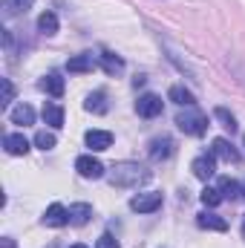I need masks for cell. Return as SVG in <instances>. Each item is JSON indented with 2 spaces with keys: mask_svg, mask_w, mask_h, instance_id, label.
Instances as JSON below:
<instances>
[{
  "mask_svg": "<svg viewBox=\"0 0 245 248\" xmlns=\"http://www.w3.org/2000/svg\"><path fill=\"white\" fill-rule=\"evenodd\" d=\"M107 179H110L113 187H138V185H147L153 179V170H147L138 162H116L110 168Z\"/></svg>",
  "mask_w": 245,
  "mask_h": 248,
  "instance_id": "obj_1",
  "label": "cell"
},
{
  "mask_svg": "<svg viewBox=\"0 0 245 248\" xmlns=\"http://www.w3.org/2000/svg\"><path fill=\"white\" fill-rule=\"evenodd\" d=\"M176 127L182 130L184 136H205V130H208V116H202V113H196L193 107H187V110H182V113L176 116Z\"/></svg>",
  "mask_w": 245,
  "mask_h": 248,
  "instance_id": "obj_2",
  "label": "cell"
},
{
  "mask_svg": "<svg viewBox=\"0 0 245 248\" xmlns=\"http://www.w3.org/2000/svg\"><path fill=\"white\" fill-rule=\"evenodd\" d=\"M162 202H165V196L159 190H144V193H136L130 199V211H136V214H153V211L162 208Z\"/></svg>",
  "mask_w": 245,
  "mask_h": 248,
  "instance_id": "obj_3",
  "label": "cell"
},
{
  "mask_svg": "<svg viewBox=\"0 0 245 248\" xmlns=\"http://www.w3.org/2000/svg\"><path fill=\"white\" fill-rule=\"evenodd\" d=\"M162 110H165V101H162V95H156V93H144V95H138V101H136V113H138L141 119H156V116H162Z\"/></svg>",
  "mask_w": 245,
  "mask_h": 248,
  "instance_id": "obj_4",
  "label": "cell"
},
{
  "mask_svg": "<svg viewBox=\"0 0 245 248\" xmlns=\"http://www.w3.org/2000/svg\"><path fill=\"white\" fill-rule=\"evenodd\" d=\"M173 150H176V144H173L170 136H156V139H150V144H147V156H150L153 162H168V159L173 156Z\"/></svg>",
  "mask_w": 245,
  "mask_h": 248,
  "instance_id": "obj_5",
  "label": "cell"
},
{
  "mask_svg": "<svg viewBox=\"0 0 245 248\" xmlns=\"http://www.w3.org/2000/svg\"><path fill=\"white\" fill-rule=\"evenodd\" d=\"M75 170H78V176H84V179H101V176L107 173L104 165H101L95 156H90V153H84V156L75 159Z\"/></svg>",
  "mask_w": 245,
  "mask_h": 248,
  "instance_id": "obj_6",
  "label": "cell"
},
{
  "mask_svg": "<svg viewBox=\"0 0 245 248\" xmlns=\"http://www.w3.org/2000/svg\"><path fill=\"white\" fill-rule=\"evenodd\" d=\"M190 170H193V176L202 179V182L214 179V173H216V156H214V153H202V156H196L193 165H190Z\"/></svg>",
  "mask_w": 245,
  "mask_h": 248,
  "instance_id": "obj_7",
  "label": "cell"
},
{
  "mask_svg": "<svg viewBox=\"0 0 245 248\" xmlns=\"http://www.w3.org/2000/svg\"><path fill=\"white\" fill-rule=\"evenodd\" d=\"M41 222H44V225H49V228H63V225L69 222V208H63L61 202H52V205L44 211Z\"/></svg>",
  "mask_w": 245,
  "mask_h": 248,
  "instance_id": "obj_8",
  "label": "cell"
},
{
  "mask_svg": "<svg viewBox=\"0 0 245 248\" xmlns=\"http://www.w3.org/2000/svg\"><path fill=\"white\" fill-rule=\"evenodd\" d=\"M84 141H87V147H90V150L101 153V150L113 147V133H110V130H87Z\"/></svg>",
  "mask_w": 245,
  "mask_h": 248,
  "instance_id": "obj_9",
  "label": "cell"
},
{
  "mask_svg": "<svg viewBox=\"0 0 245 248\" xmlns=\"http://www.w3.org/2000/svg\"><path fill=\"white\" fill-rule=\"evenodd\" d=\"M3 150L9 156H26L29 153V139L23 133H9V136H3Z\"/></svg>",
  "mask_w": 245,
  "mask_h": 248,
  "instance_id": "obj_10",
  "label": "cell"
},
{
  "mask_svg": "<svg viewBox=\"0 0 245 248\" xmlns=\"http://www.w3.org/2000/svg\"><path fill=\"white\" fill-rule=\"evenodd\" d=\"M211 153L216 156V159H222V162H240V150L228 141V139H214V144H211Z\"/></svg>",
  "mask_w": 245,
  "mask_h": 248,
  "instance_id": "obj_11",
  "label": "cell"
},
{
  "mask_svg": "<svg viewBox=\"0 0 245 248\" xmlns=\"http://www.w3.org/2000/svg\"><path fill=\"white\" fill-rule=\"evenodd\" d=\"M196 225H199L202 231H228V219H222V217L214 214V211H202V214L196 217Z\"/></svg>",
  "mask_w": 245,
  "mask_h": 248,
  "instance_id": "obj_12",
  "label": "cell"
},
{
  "mask_svg": "<svg viewBox=\"0 0 245 248\" xmlns=\"http://www.w3.org/2000/svg\"><path fill=\"white\" fill-rule=\"evenodd\" d=\"M84 110H87V113H95V116H104V113L110 110L107 93H104V90H95V93H90V95H87V101H84Z\"/></svg>",
  "mask_w": 245,
  "mask_h": 248,
  "instance_id": "obj_13",
  "label": "cell"
},
{
  "mask_svg": "<svg viewBox=\"0 0 245 248\" xmlns=\"http://www.w3.org/2000/svg\"><path fill=\"white\" fill-rule=\"evenodd\" d=\"M9 122L12 124H20V127H29V124H35V110L29 107V104H17V107H12L9 110Z\"/></svg>",
  "mask_w": 245,
  "mask_h": 248,
  "instance_id": "obj_14",
  "label": "cell"
},
{
  "mask_svg": "<svg viewBox=\"0 0 245 248\" xmlns=\"http://www.w3.org/2000/svg\"><path fill=\"white\" fill-rule=\"evenodd\" d=\"M66 69H69V72H75V75H81V72H92V69H95V58H92L90 52L72 55V58L66 61Z\"/></svg>",
  "mask_w": 245,
  "mask_h": 248,
  "instance_id": "obj_15",
  "label": "cell"
},
{
  "mask_svg": "<svg viewBox=\"0 0 245 248\" xmlns=\"http://www.w3.org/2000/svg\"><path fill=\"white\" fill-rule=\"evenodd\" d=\"M90 217H92V205H87V202H75V205H69V225H87L90 222Z\"/></svg>",
  "mask_w": 245,
  "mask_h": 248,
  "instance_id": "obj_16",
  "label": "cell"
},
{
  "mask_svg": "<svg viewBox=\"0 0 245 248\" xmlns=\"http://www.w3.org/2000/svg\"><path fill=\"white\" fill-rule=\"evenodd\" d=\"M98 63H101V69H104L107 75H122L124 72V61L116 52H107V49H104V52L98 55Z\"/></svg>",
  "mask_w": 245,
  "mask_h": 248,
  "instance_id": "obj_17",
  "label": "cell"
},
{
  "mask_svg": "<svg viewBox=\"0 0 245 248\" xmlns=\"http://www.w3.org/2000/svg\"><path fill=\"white\" fill-rule=\"evenodd\" d=\"M58 29H61V23H58V15H55V12H44V15L38 17V32H41V35L52 38V35H58Z\"/></svg>",
  "mask_w": 245,
  "mask_h": 248,
  "instance_id": "obj_18",
  "label": "cell"
},
{
  "mask_svg": "<svg viewBox=\"0 0 245 248\" xmlns=\"http://www.w3.org/2000/svg\"><path fill=\"white\" fill-rule=\"evenodd\" d=\"M35 0H3L0 9H3V17H17V15H26L32 9Z\"/></svg>",
  "mask_w": 245,
  "mask_h": 248,
  "instance_id": "obj_19",
  "label": "cell"
},
{
  "mask_svg": "<svg viewBox=\"0 0 245 248\" xmlns=\"http://www.w3.org/2000/svg\"><path fill=\"white\" fill-rule=\"evenodd\" d=\"M44 122L49 124L52 130H58V127H63V107L61 104H55V101H49V104H44Z\"/></svg>",
  "mask_w": 245,
  "mask_h": 248,
  "instance_id": "obj_20",
  "label": "cell"
},
{
  "mask_svg": "<svg viewBox=\"0 0 245 248\" xmlns=\"http://www.w3.org/2000/svg\"><path fill=\"white\" fill-rule=\"evenodd\" d=\"M168 98H170L173 104H179V107H193V104H196L193 93H190V90H184L182 84H173V87L168 90Z\"/></svg>",
  "mask_w": 245,
  "mask_h": 248,
  "instance_id": "obj_21",
  "label": "cell"
},
{
  "mask_svg": "<svg viewBox=\"0 0 245 248\" xmlns=\"http://www.w3.org/2000/svg\"><path fill=\"white\" fill-rule=\"evenodd\" d=\"M41 87L52 95V98H61L63 95V90H66V84H63V78H61V72H49L44 81H41Z\"/></svg>",
  "mask_w": 245,
  "mask_h": 248,
  "instance_id": "obj_22",
  "label": "cell"
},
{
  "mask_svg": "<svg viewBox=\"0 0 245 248\" xmlns=\"http://www.w3.org/2000/svg\"><path fill=\"white\" fill-rule=\"evenodd\" d=\"M216 187H219L222 199H243V185H240L237 179H231V176H222Z\"/></svg>",
  "mask_w": 245,
  "mask_h": 248,
  "instance_id": "obj_23",
  "label": "cell"
},
{
  "mask_svg": "<svg viewBox=\"0 0 245 248\" xmlns=\"http://www.w3.org/2000/svg\"><path fill=\"white\" fill-rule=\"evenodd\" d=\"M199 199H202L205 208H216V205L222 202V193H219V187H205V190L199 193Z\"/></svg>",
  "mask_w": 245,
  "mask_h": 248,
  "instance_id": "obj_24",
  "label": "cell"
},
{
  "mask_svg": "<svg viewBox=\"0 0 245 248\" xmlns=\"http://www.w3.org/2000/svg\"><path fill=\"white\" fill-rule=\"evenodd\" d=\"M58 144V139H55V133H49V130H41L38 136H35V147H41V150H52Z\"/></svg>",
  "mask_w": 245,
  "mask_h": 248,
  "instance_id": "obj_25",
  "label": "cell"
},
{
  "mask_svg": "<svg viewBox=\"0 0 245 248\" xmlns=\"http://www.w3.org/2000/svg\"><path fill=\"white\" fill-rule=\"evenodd\" d=\"M214 116H216V119L222 122V127H225L228 133H237V119H234V116H231V113H228L225 107H216V110H214Z\"/></svg>",
  "mask_w": 245,
  "mask_h": 248,
  "instance_id": "obj_26",
  "label": "cell"
},
{
  "mask_svg": "<svg viewBox=\"0 0 245 248\" xmlns=\"http://www.w3.org/2000/svg\"><path fill=\"white\" fill-rule=\"evenodd\" d=\"M3 32V49H6V55L15 61V35H12V29H0Z\"/></svg>",
  "mask_w": 245,
  "mask_h": 248,
  "instance_id": "obj_27",
  "label": "cell"
},
{
  "mask_svg": "<svg viewBox=\"0 0 245 248\" xmlns=\"http://www.w3.org/2000/svg\"><path fill=\"white\" fill-rule=\"evenodd\" d=\"M0 84H3V101H0V104H3V107H9V104L15 101V84H12L9 78H3Z\"/></svg>",
  "mask_w": 245,
  "mask_h": 248,
  "instance_id": "obj_28",
  "label": "cell"
},
{
  "mask_svg": "<svg viewBox=\"0 0 245 248\" xmlns=\"http://www.w3.org/2000/svg\"><path fill=\"white\" fill-rule=\"evenodd\" d=\"M95 248H122V246H119V240H116L113 234H101L98 243H95Z\"/></svg>",
  "mask_w": 245,
  "mask_h": 248,
  "instance_id": "obj_29",
  "label": "cell"
},
{
  "mask_svg": "<svg viewBox=\"0 0 245 248\" xmlns=\"http://www.w3.org/2000/svg\"><path fill=\"white\" fill-rule=\"evenodd\" d=\"M0 248H17V246H15L12 237H3V240H0Z\"/></svg>",
  "mask_w": 245,
  "mask_h": 248,
  "instance_id": "obj_30",
  "label": "cell"
},
{
  "mask_svg": "<svg viewBox=\"0 0 245 248\" xmlns=\"http://www.w3.org/2000/svg\"><path fill=\"white\" fill-rule=\"evenodd\" d=\"M144 81H147V78H144V75H136V78H133V87H141V84H144Z\"/></svg>",
  "mask_w": 245,
  "mask_h": 248,
  "instance_id": "obj_31",
  "label": "cell"
},
{
  "mask_svg": "<svg viewBox=\"0 0 245 248\" xmlns=\"http://www.w3.org/2000/svg\"><path fill=\"white\" fill-rule=\"evenodd\" d=\"M69 248H87V246H81V243H78V246H69Z\"/></svg>",
  "mask_w": 245,
  "mask_h": 248,
  "instance_id": "obj_32",
  "label": "cell"
},
{
  "mask_svg": "<svg viewBox=\"0 0 245 248\" xmlns=\"http://www.w3.org/2000/svg\"><path fill=\"white\" fill-rule=\"evenodd\" d=\"M243 199H245V182H243Z\"/></svg>",
  "mask_w": 245,
  "mask_h": 248,
  "instance_id": "obj_33",
  "label": "cell"
},
{
  "mask_svg": "<svg viewBox=\"0 0 245 248\" xmlns=\"http://www.w3.org/2000/svg\"><path fill=\"white\" fill-rule=\"evenodd\" d=\"M243 231H245V222H243Z\"/></svg>",
  "mask_w": 245,
  "mask_h": 248,
  "instance_id": "obj_34",
  "label": "cell"
}]
</instances>
